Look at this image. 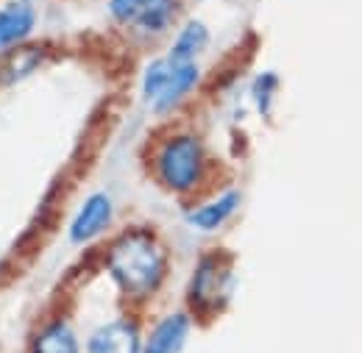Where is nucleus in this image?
<instances>
[{
  "mask_svg": "<svg viewBox=\"0 0 362 353\" xmlns=\"http://www.w3.org/2000/svg\"><path fill=\"white\" fill-rule=\"evenodd\" d=\"M28 353H81V342L70 320L56 314L34 331Z\"/></svg>",
  "mask_w": 362,
  "mask_h": 353,
  "instance_id": "obj_13",
  "label": "nucleus"
},
{
  "mask_svg": "<svg viewBox=\"0 0 362 353\" xmlns=\"http://www.w3.org/2000/svg\"><path fill=\"white\" fill-rule=\"evenodd\" d=\"M50 59V47L45 42H25L0 56V89H11L31 76H37Z\"/></svg>",
  "mask_w": 362,
  "mask_h": 353,
  "instance_id": "obj_9",
  "label": "nucleus"
},
{
  "mask_svg": "<svg viewBox=\"0 0 362 353\" xmlns=\"http://www.w3.org/2000/svg\"><path fill=\"white\" fill-rule=\"evenodd\" d=\"M103 270L126 298L145 301L156 295L168 278V245L162 242L156 228L132 222L109 239L103 251Z\"/></svg>",
  "mask_w": 362,
  "mask_h": 353,
  "instance_id": "obj_1",
  "label": "nucleus"
},
{
  "mask_svg": "<svg viewBox=\"0 0 362 353\" xmlns=\"http://www.w3.org/2000/svg\"><path fill=\"white\" fill-rule=\"evenodd\" d=\"M87 353H142L139 325L132 317H115L98 325L87 340Z\"/></svg>",
  "mask_w": 362,
  "mask_h": 353,
  "instance_id": "obj_10",
  "label": "nucleus"
},
{
  "mask_svg": "<svg viewBox=\"0 0 362 353\" xmlns=\"http://www.w3.org/2000/svg\"><path fill=\"white\" fill-rule=\"evenodd\" d=\"M279 76L273 70H262L251 78L248 84V97H251V106L257 109L259 117H271L273 109H276V97H279Z\"/></svg>",
  "mask_w": 362,
  "mask_h": 353,
  "instance_id": "obj_14",
  "label": "nucleus"
},
{
  "mask_svg": "<svg viewBox=\"0 0 362 353\" xmlns=\"http://www.w3.org/2000/svg\"><path fill=\"white\" fill-rule=\"evenodd\" d=\"M204 84L201 61H179L168 53L153 56L139 76V97L156 117H170Z\"/></svg>",
  "mask_w": 362,
  "mask_h": 353,
  "instance_id": "obj_3",
  "label": "nucleus"
},
{
  "mask_svg": "<svg viewBox=\"0 0 362 353\" xmlns=\"http://www.w3.org/2000/svg\"><path fill=\"white\" fill-rule=\"evenodd\" d=\"M40 28V6L31 0H0V56L31 42Z\"/></svg>",
  "mask_w": 362,
  "mask_h": 353,
  "instance_id": "obj_8",
  "label": "nucleus"
},
{
  "mask_svg": "<svg viewBox=\"0 0 362 353\" xmlns=\"http://www.w3.org/2000/svg\"><path fill=\"white\" fill-rule=\"evenodd\" d=\"M192 331V314L187 309L168 311L148 334L142 353H181Z\"/></svg>",
  "mask_w": 362,
  "mask_h": 353,
  "instance_id": "obj_11",
  "label": "nucleus"
},
{
  "mask_svg": "<svg viewBox=\"0 0 362 353\" xmlns=\"http://www.w3.org/2000/svg\"><path fill=\"white\" fill-rule=\"evenodd\" d=\"M8 273H11V262H8L6 256H0V281H3Z\"/></svg>",
  "mask_w": 362,
  "mask_h": 353,
  "instance_id": "obj_15",
  "label": "nucleus"
},
{
  "mask_svg": "<svg viewBox=\"0 0 362 353\" xmlns=\"http://www.w3.org/2000/svg\"><path fill=\"white\" fill-rule=\"evenodd\" d=\"M115 215H117V206H115V198L106 189L90 192L78 203V209L73 212V217L67 222V242L73 248L95 245L115 225Z\"/></svg>",
  "mask_w": 362,
  "mask_h": 353,
  "instance_id": "obj_6",
  "label": "nucleus"
},
{
  "mask_svg": "<svg viewBox=\"0 0 362 353\" xmlns=\"http://www.w3.org/2000/svg\"><path fill=\"white\" fill-rule=\"evenodd\" d=\"M240 206H243V192L237 186H226V189L192 203L184 212V222H187V228H192L198 234H218L237 217Z\"/></svg>",
  "mask_w": 362,
  "mask_h": 353,
  "instance_id": "obj_7",
  "label": "nucleus"
},
{
  "mask_svg": "<svg viewBox=\"0 0 362 353\" xmlns=\"http://www.w3.org/2000/svg\"><path fill=\"white\" fill-rule=\"evenodd\" d=\"M106 14L142 42L165 40L181 23V0H106Z\"/></svg>",
  "mask_w": 362,
  "mask_h": 353,
  "instance_id": "obj_5",
  "label": "nucleus"
},
{
  "mask_svg": "<svg viewBox=\"0 0 362 353\" xmlns=\"http://www.w3.org/2000/svg\"><path fill=\"white\" fill-rule=\"evenodd\" d=\"M209 47H212V28L198 17H187L170 34V44L165 53L179 61H201V56Z\"/></svg>",
  "mask_w": 362,
  "mask_h": 353,
  "instance_id": "obj_12",
  "label": "nucleus"
},
{
  "mask_svg": "<svg viewBox=\"0 0 362 353\" xmlns=\"http://www.w3.org/2000/svg\"><path fill=\"white\" fill-rule=\"evenodd\" d=\"M31 3H37V6H40V3H42V0H31Z\"/></svg>",
  "mask_w": 362,
  "mask_h": 353,
  "instance_id": "obj_16",
  "label": "nucleus"
},
{
  "mask_svg": "<svg viewBox=\"0 0 362 353\" xmlns=\"http://www.w3.org/2000/svg\"><path fill=\"white\" fill-rule=\"evenodd\" d=\"M212 156L204 136L192 128L162 133L151 150V173L162 189L179 198L198 195L209 181Z\"/></svg>",
  "mask_w": 362,
  "mask_h": 353,
  "instance_id": "obj_2",
  "label": "nucleus"
},
{
  "mask_svg": "<svg viewBox=\"0 0 362 353\" xmlns=\"http://www.w3.org/2000/svg\"><path fill=\"white\" fill-rule=\"evenodd\" d=\"M234 295V262L223 251H206L192 267L187 284L189 314H221Z\"/></svg>",
  "mask_w": 362,
  "mask_h": 353,
  "instance_id": "obj_4",
  "label": "nucleus"
}]
</instances>
